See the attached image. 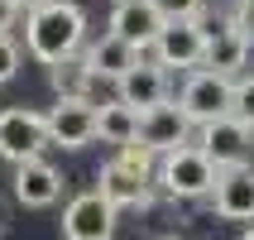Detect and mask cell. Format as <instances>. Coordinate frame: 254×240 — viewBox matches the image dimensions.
Returning <instances> with one entry per match:
<instances>
[{
	"mask_svg": "<svg viewBox=\"0 0 254 240\" xmlns=\"http://www.w3.org/2000/svg\"><path fill=\"white\" fill-rule=\"evenodd\" d=\"M211 207L221 221H254V163L221 168L211 187Z\"/></svg>",
	"mask_w": 254,
	"mask_h": 240,
	"instance_id": "obj_12",
	"label": "cell"
},
{
	"mask_svg": "<svg viewBox=\"0 0 254 240\" xmlns=\"http://www.w3.org/2000/svg\"><path fill=\"white\" fill-rule=\"evenodd\" d=\"M115 207L101 197L96 187L91 192H77V197L63 207V240H111L115 236Z\"/></svg>",
	"mask_w": 254,
	"mask_h": 240,
	"instance_id": "obj_8",
	"label": "cell"
},
{
	"mask_svg": "<svg viewBox=\"0 0 254 240\" xmlns=\"http://www.w3.org/2000/svg\"><path fill=\"white\" fill-rule=\"evenodd\" d=\"M19 207L29 212H43L63 197V173L48 163V159H29V163H14V192H10Z\"/></svg>",
	"mask_w": 254,
	"mask_h": 240,
	"instance_id": "obj_13",
	"label": "cell"
},
{
	"mask_svg": "<svg viewBox=\"0 0 254 240\" xmlns=\"http://www.w3.org/2000/svg\"><path fill=\"white\" fill-rule=\"evenodd\" d=\"M115 101H125L129 111H139V115L163 106V101H168V68H163L154 53H139V63L115 82Z\"/></svg>",
	"mask_w": 254,
	"mask_h": 240,
	"instance_id": "obj_9",
	"label": "cell"
},
{
	"mask_svg": "<svg viewBox=\"0 0 254 240\" xmlns=\"http://www.w3.org/2000/svg\"><path fill=\"white\" fill-rule=\"evenodd\" d=\"M158 10V19L163 24H173V19H201V10H206V0H149Z\"/></svg>",
	"mask_w": 254,
	"mask_h": 240,
	"instance_id": "obj_20",
	"label": "cell"
},
{
	"mask_svg": "<svg viewBox=\"0 0 254 240\" xmlns=\"http://www.w3.org/2000/svg\"><path fill=\"white\" fill-rule=\"evenodd\" d=\"M197 149L216 163V173H221V168H240V163H250L254 130L240 125L235 115H221V120H211V125L197 130Z\"/></svg>",
	"mask_w": 254,
	"mask_h": 240,
	"instance_id": "obj_5",
	"label": "cell"
},
{
	"mask_svg": "<svg viewBox=\"0 0 254 240\" xmlns=\"http://www.w3.org/2000/svg\"><path fill=\"white\" fill-rule=\"evenodd\" d=\"M0 240H5V236H0Z\"/></svg>",
	"mask_w": 254,
	"mask_h": 240,
	"instance_id": "obj_30",
	"label": "cell"
},
{
	"mask_svg": "<svg viewBox=\"0 0 254 240\" xmlns=\"http://www.w3.org/2000/svg\"><path fill=\"white\" fill-rule=\"evenodd\" d=\"M230 115L240 125L254 130V77H235V96H230Z\"/></svg>",
	"mask_w": 254,
	"mask_h": 240,
	"instance_id": "obj_21",
	"label": "cell"
},
{
	"mask_svg": "<svg viewBox=\"0 0 254 240\" xmlns=\"http://www.w3.org/2000/svg\"><path fill=\"white\" fill-rule=\"evenodd\" d=\"M226 19L240 29L245 39H250V48H254V0H230V14H226Z\"/></svg>",
	"mask_w": 254,
	"mask_h": 240,
	"instance_id": "obj_22",
	"label": "cell"
},
{
	"mask_svg": "<svg viewBox=\"0 0 254 240\" xmlns=\"http://www.w3.org/2000/svg\"><path fill=\"white\" fill-rule=\"evenodd\" d=\"M115 5H120V0H115Z\"/></svg>",
	"mask_w": 254,
	"mask_h": 240,
	"instance_id": "obj_29",
	"label": "cell"
},
{
	"mask_svg": "<svg viewBox=\"0 0 254 240\" xmlns=\"http://www.w3.org/2000/svg\"><path fill=\"white\" fill-rule=\"evenodd\" d=\"M240 240H254V226H245V236H240Z\"/></svg>",
	"mask_w": 254,
	"mask_h": 240,
	"instance_id": "obj_27",
	"label": "cell"
},
{
	"mask_svg": "<svg viewBox=\"0 0 254 240\" xmlns=\"http://www.w3.org/2000/svg\"><path fill=\"white\" fill-rule=\"evenodd\" d=\"M245 63H250V39H245L230 19H221L216 29H206V58H201V68H206V72L235 82V77L245 72Z\"/></svg>",
	"mask_w": 254,
	"mask_h": 240,
	"instance_id": "obj_14",
	"label": "cell"
},
{
	"mask_svg": "<svg viewBox=\"0 0 254 240\" xmlns=\"http://www.w3.org/2000/svg\"><path fill=\"white\" fill-rule=\"evenodd\" d=\"M96 192L111 202L115 212H125V207H149V202H154V183H149V178H134V173L120 168L115 159H111V163H101Z\"/></svg>",
	"mask_w": 254,
	"mask_h": 240,
	"instance_id": "obj_15",
	"label": "cell"
},
{
	"mask_svg": "<svg viewBox=\"0 0 254 240\" xmlns=\"http://www.w3.org/2000/svg\"><path fill=\"white\" fill-rule=\"evenodd\" d=\"M43 149H48V125L39 111H29V106L0 111V159L29 163V159H43Z\"/></svg>",
	"mask_w": 254,
	"mask_h": 240,
	"instance_id": "obj_4",
	"label": "cell"
},
{
	"mask_svg": "<svg viewBox=\"0 0 254 240\" xmlns=\"http://www.w3.org/2000/svg\"><path fill=\"white\" fill-rule=\"evenodd\" d=\"M14 72H19V43H14V34H0V86L10 82Z\"/></svg>",
	"mask_w": 254,
	"mask_h": 240,
	"instance_id": "obj_23",
	"label": "cell"
},
{
	"mask_svg": "<svg viewBox=\"0 0 254 240\" xmlns=\"http://www.w3.org/2000/svg\"><path fill=\"white\" fill-rule=\"evenodd\" d=\"M158 29H163V19H158V10L149 5V0H120L111 10V24H106V34H115L120 43H129L134 53H149L158 39Z\"/></svg>",
	"mask_w": 254,
	"mask_h": 240,
	"instance_id": "obj_11",
	"label": "cell"
},
{
	"mask_svg": "<svg viewBox=\"0 0 254 240\" xmlns=\"http://www.w3.org/2000/svg\"><path fill=\"white\" fill-rule=\"evenodd\" d=\"M48 86L58 91V101H91V86H96V77H91V68H86V58H63V63H53L48 68Z\"/></svg>",
	"mask_w": 254,
	"mask_h": 240,
	"instance_id": "obj_18",
	"label": "cell"
},
{
	"mask_svg": "<svg viewBox=\"0 0 254 240\" xmlns=\"http://www.w3.org/2000/svg\"><path fill=\"white\" fill-rule=\"evenodd\" d=\"M82 58H86V68H91V77H96V82H101V77H106V82H120V77L139 63V53H134L129 43H120L115 34H101V39L91 43Z\"/></svg>",
	"mask_w": 254,
	"mask_h": 240,
	"instance_id": "obj_16",
	"label": "cell"
},
{
	"mask_svg": "<svg viewBox=\"0 0 254 240\" xmlns=\"http://www.w3.org/2000/svg\"><path fill=\"white\" fill-rule=\"evenodd\" d=\"M96 140L101 144H115V149H125V144L139 140V111H129L125 101H101L96 106Z\"/></svg>",
	"mask_w": 254,
	"mask_h": 240,
	"instance_id": "obj_17",
	"label": "cell"
},
{
	"mask_svg": "<svg viewBox=\"0 0 254 240\" xmlns=\"http://www.w3.org/2000/svg\"><path fill=\"white\" fill-rule=\"evenodd\" d=\"M230 96H235V82L230 77H216V72L197 68V72H187L183 91H178V106L201 130V125H211V120H221V115H230Z\"/></svg>",
	"mask_w": 254,
	"mask_h": 240,
	"instance_id": "obj_3",
	"label": "cell"
},
{
	"mask_svg": "<svg viewBox=\"0 0 254 240\" xmlns=\"http://www.w3.org/2000/svg\"><path fill=\"white\" fill-rule=\"evenodd\" d=\"M149 53L163 63V68H201V58H206V24L201 19H173V24L158 29V39Z\"/></svg>",
	"mask_w": 254,
	"mask_h": 240,
	"instance_id": "obj_10",
	"label": "cell"
},
{
	"mask_svg": "<svg viewBox=\"0 0 254 240\" xmlns=\"http://www.w3.org/2000/svg\"><path fill=\"white\" fill-rule=\"evenodd\" d=\"M158 240H183V236H158Z\"/></svg>",
	"mask_w": 254,
	"mask_h": 240,
	"instance_id": "obj_28",
	"label": "cell"
},
{
	"mask_svg": "<svg viewBox=\"0 0 254 240\" xmlns=\"http://www.w3.org/2000/svg\"><path fill=\"white\" fill-rule=\"evenodd\" d=\"M86 43V10L72 0H48L24 14V53L53 68L63 58H77Z\"/></svg>",
	"mask_w": 254,
	"mask_h": 240,
	"instance_id": "obj_1",
	"label": "cell"
},
{
	"mask_svg": "<svg viewBox=\"0 0 254 240\" xmlns=\"http://www.w3.org/2000/svg\"><path fill=\"white\" fill-rule=\"evenodd\" d=\"M10 226H14V197H5V192H0V236H5Z\"/></svg>",
	"mask_w": 254,
	"mask_h": 240,
	"instance_id": "obj_25",
	"label": "cell"
},
{
	"mask_svg": "<svg viewBox=\"0 0 254 240\" xmlns=\"http://www.w3.org/2000/svg\"><path fill=\"white\" fill-rule=\"evenodd\" d=\"M14 5H19V10L29 14V10H39V5H48V0H14Z\"/></svg>",
	"mask_w": 254,
	"mask_h": 240,
	"instance_id": "obj_26",
	"label": "cell"
},
{
	"mask_svg": "<svg viewBox=\"0 0 254 240\" xmlns=\"http://www.w3.org/2000/svg\"><path fill=\"white\" fill-rule=\"evenodd\" d=\"M115 163L129 168L134 178H149V183H154V168H158V159L149 154L144 144H125V149H115Z\"/></svg>",
	"mask_w": 254,
	"mask_h": 240,
	"instance_id": "obj_19",
	"label": "cell"
},
{
	"mask_svg": "<svg viewBox=\"0 0 254 240\" xmlns=\"http://www.w3.org/2000/svg\"><path fill=\"white\" fill-rule=\"evenodd\" d=\"M154 183L163 187L173 202L211 197V187H216V163L201 154L197 144H183V149H173V154H163V159H158Z\"/></svg>",
	"mask_w": 254,
	"mask_h": 240,
	"instance_id": "obj_2",
	"label": "cell"
},
{
	"mask_svg": "<svg viewBox=\"0 0 254 240\" xmlns=\"http://www.w3.org/2000/svg\"><path fill=\"white\" fill-rule=\"evenodd\" d=\"M192 120H187V111L178 106V101H163V106H154V111H144L139 115V140L154 159L173 154V149H183V144H192Z\"/></svg>",
	"mask_w": 254,
	"mask_h": 240,
	"instance_id": "obj_6",
	"label": "cell"
},
{
	"mask_svg": "<svg viewBox=\"0 0 254 240\" xmlns=\"http://www.w3.org/2000/svg\"><path fill=\"white\" fill-rule=\"evenodd\" d=\"M19 19H24V10H19L14 0H0V34H10V29L19 24Z\"/></svg>",
	"mask_w": 254,
	"mask_h": 240,
	"instance_id": "obj_24",
	"label": "cell"
},
{
	"mask_svg": "<svg viewBox=\"0 0 254 240\" xmlns=\"http://www.w3.org/2000/svg\"><path fill=\"white\" fill-rule=\"evenodd\" d=\"M48 144L58 149H86L96 144V101H53L43 111Z\"/></svg>",
	"mask_w": 254,
	"mask_h": 240,
	"instance_id": "obj_7",
	"label": "cell"
}]
</instances>
